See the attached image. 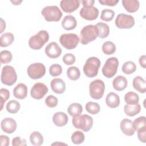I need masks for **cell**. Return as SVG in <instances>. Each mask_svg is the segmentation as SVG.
Masks as SVG:
<instances>
[{
  "mask_svg": "<svg viewBox=\"0 0 146 146\" xmlns=\"http://www.w3.org/2000/svg\"><path fill=\"white\" fill-rule=\"evenodd\" d=\"M80 43L87 44L95 40L98 36V30L95 25H88L82 28L80 32Z\"/></svg>",
  "mask_w": 146,
  "mask_h": 146,
  "instance_id": "obj_1",
  "label": "cell"
},
{
  "mask_svg": "<svg viewBox=\"0 0 146 146\" xmlns=\"http://www.w3.org/2000/svg\"><path fill=\"white\" fill-rule=\"evenodd\" d=\"M49 39V34L46 30H40L37 34L31 36L29 40V45L33 50L40 49Z\"/></svg>",
  "mask_w": 146,
  "mask_h": 146,
  "instance_id": "obj_2",
  "label": "cell"
},
{
  "mask_svg": "<svg viewBox=\"0 0 146 146\" xmlns=\"http://www.w3.org/2000/svg\"><path fill=\"white\" fill-rule=\"evenodd\" d=\"M101 62L99 58L92 56L88 58L83 66V72L88 78H94L97 76Z\"/></svg>",
  "mask_w": 146,
  "mask_h": 146,
  "instance_id": "obj_3",
  "label": "cell"
},
{
  "mask_svg": "<svg viewBox=\"0 0 146 146\" xmlns=\"http://www.w3.org/2000/svg\"><path fill=\"white\" fill-rule=\"evenodd\" d=\"M72 123L75 128L80 129L84 132H88L93 125V119L88 115H80L79 116L73 117Z\"/></svg>",
  "mask_w": 146,
  "mask_h": 146,
  "instance_id": "obj_4",
  "label": "cell"
},
{
  "mask_svg": "<svg viewBox=\"0 0 146 146\" xmlns=\"http://www.w3.org/2000/svg\"><path fill=\"white\" fill-rule=\"evenodd\" d=\"M41 14L47 22H58L61 19L63 15L59 8L55 5L44 7L42 9Z\"/></svg>",
  "mask_w": 146,
  "mask_h": 146,
  "instance_id": "obj_5",
  "label": "cell"
},
{
  "mask_svg": "<svg viewBox=\"0 0 146 146\" xmlns=\"http://www.w3.org/2000/svg\"><path fill=\"white\" fill-rule=\"evenodd\" d=\"M17 80V75L13 67L11 66H5L1 72V80L5 85L11 86L13 85Z\"/></svg>",
  "mask_w": 146,
  "mask_h": 146,
  "instance_id": "obj_6",
  "label": "cell"
},
{
  "mask_svg": "<svg viewBox=\"0 0 146 146\" xmlns=\"http://www.w3.org/2000/svg\"><path fill=\"white\" fill-rule=\"evenodd\" d=\"M119 66V60L116 57H111L107 59L102 71L103 75L107 78H112L116 74Z\"/></svg>",
  "mask_w": 146,
  "mask_h": 146,
  "instance_id": "obj_7",
  "label": "cell"
},
{
  "mask_svg": "<svg viewBox=\"0 0 146 146\" xmlns=\"http://www.w3.org/2000/svg\"><path fill=\"white\" fill-rule=\"evenodd\" d=\"M105 90V84L103 80L95 79L91 82L89 86L90 95L94 99H101L104 94Z\"/></svg>",
  "mask_w": 146,
  "mask_h": 146,
  "instance_id": "obj_8",
  "label": "cell"
},
{
  "mask_svg": "<svg viewBox=\"0 0 146 146\" xmlns=\"http://www.w3.org/2000/svg\"><path fill=\"white\" fill-rule=\"evenodd\" d=\"M79 41L78 35L74 33L63 34L59 38L61 45L67 50H72L76 48Z\"/></svg>",
  "mask_w": 146,
  "mask_h": 146,
  "instance_id": "obj_9",
  "label": "cell"
},
{
  "mask_svg": "<svg viewBox=\"0 0 146 146\" xmlns=\"http://www.w3.org/2000/svg\"><path fill=\"white\" fill-rule=\"evenodd\" d=\"M115 23L116 26L119 29H128L134 26L135 19L131 15L120 13L117 15Z\"/></svg>",
  "mask_w": 146,
  "mask_h": 146,
  "instance_id": "obj_10",
  "label": "cell"
},
{
  "mask_svg": "<svg viewBox=\"0 0 146 146\" xmlns=\"http://www.w3.org/2000/svg\"><path fill=\"white\" fill-rule=\"evenodd\" d=\"M46 70L44 65L41 63H32L28 67L27 72L29 76L33 79H38L42 78Z\"/></svg>",
  "mask_w": 146,
  "mask_h": 146,
  "instance_id": "obj_11",
  "label": "cell"
},
{
  "mask_svg": "<svg viewBox=\"0 0 146 146\" xmlns=\"http://www.w3.org/2000/svg\"><path fill=\"white\" fill-rule=\"evenodd\" d=\"M48 92V88L44 83H36L32 87L30 95L35 99H40L43 98Z\"/></svg>",
  "mask_w": 146,
  "mask_h": 146,
  "instance_id": "obj_12",
  "label": "cell"
},
{
  "mask_svg": "<svg viewBox=\"0 0 146 146\" xmlns=\"http://www.w3.org/2000/svg\"><path fill=\"white\" fill-rule=\"evenodd\" d=\"M99 10L97 7H83L79 11L80 17L87 21L95 20L99 15Z\"/></svg>",
  "mask_w": 146,
  "mask_h": 146,
  "instance_id": "obj_13",
  "label": "cell"
},
{
  "mask_svg": "<svg viewBox=\"0 0 146 146\" xmlns=\"http://www.w3.org/2000/svg\"><path fill=\"white\" fill-rule=\"evenodd\" d=\"M44 51L48 57L55 59L58 58L61 55L62 50L57 43L52 42L46 46Z\"/></svg>",
  "mask_w": 146,
  "mask_h": 146,
  "instance_id": "obj_14",
  "label": "cell"
},
{
  "mask_svg": "<svg viewBox=\"0 0 146 146\" xmlns=\"http://www.w3.org/2000/svg\"><path fill=\"white\" fill-rule=\"evenodd\" d=\"M60 6L62 10L67 13H71L76 10L80 6L79 0H62Z\"/></svg>",
  "mask_w": 146,
  "mask_h": 146,
  "instance_id": "obj_15",
  "label": "cell"
},
{
  "mask_svg": "<svg viewBox=\"0 0 146 146\" xmlns=\"http://www.w3.org/2000/svg\"><path fill=\"white\" fill-rule=\"evenodd\" d=\"M2 130L6 133H12L17 129V123L11 117H6L1 121Z\"/></svg>",
  "mask_w": 146,
  "mask_h": 146,
  "instance_id": "obj_16",
  "label": "cell"
},
{
  "mask_svg": "<svg viewBox=\"0 0 146 146\" xmlns=\"http://www.w3.org/2000/svg\"><path fill=\"white\" fill-rule=\"evenodd\" d=\"M120 127L122 132L127 136H131L133 135L135 132L133 122L130 119L126 118L123 119L120 122Z\"/></svg>",
  "mask_w": 146,
  "mask_h": 146,
  "instance_id": "obj_17",
  "label": "cell"
},
{
  "mask_svg": "<svg viewBox=\"0 0 146 146\" xmlns=\"http://www.w3.org/2000/svg\"><path fill=\"white\" fill-rule=\"evenodd\" d=\"M50 86L52 91L58 94H62L66 90V84L60 78L53 79L51 81Z\"/></svg>",
  "mask_w": 146,
  "mask_h": 146,
  "instance_id": "obj_18",
  "label": "cell"
},
{
  "mask_svg": "<svg viewBox=\"0 0 146 146\" xmlns=\"http://www.w3.org/2000/svg\"><path fill=\"white\" fill-rule=\"evenodd\" d=\"M52 121L58 127H63L68 122V116L66 113L63 112H57L52 116Z\"/></svg>",
  "mask_w": 146,
  "mask_h": 146,
  "instance_id": "obj_19",
  "label": "cell"
},
{
  "mask_svg": "<svg viewBox=\"0 0 146 146\" xmlns=\"http://www.w3.org/2000/svg\"><path fill=\"white\" fill-rule=\"evenodd\" d=\"M120 98L117 94L111 92L107 94L106 98V103L108 107L111 108L117 107L120 104Z\"/></svg>",
  "mask_w": 146,
  "mask_h": 146,
  "instance_id": "obj_20",
  "label": "cell"
},
{
  "mask_svg": "<svg viewBox=\"0 0 146 146\" xmlns=\"http://www.w3.org/2000/svg\"><path fill=\"white\" fill-rule=\"evenodd\" d=\"M127 84L128 82L127 79L122 75L116 76L112 82V86L113 88L118 91L125 90L127 87Z\"/></svg>",
  "mask_w": 146,
  "mask_h": 146,
  "instance_id": "obj_21",
  "label": "cell"
},
{
  "mask_svg": "<svg viewBox=\"0 0 146 146\" xmlns=\"http://www.w3.org/2000/svg\"><path fill=\"white\" fill-rule=\"evenodd\" d=\"M13 94L15 98L18 99H23L27 95V87L23 83L18 84L13 90Z\"/></svg>",
  "mask_w": 146,
  "mask_h": 146,
  "instance_id": "obj_22",
  "label": "cell"
},
{
  "mask_svg": "<svg viewBox=\"0 0 146 146\" xmlns=\"http://www.w3.org/2000/svg\"><path fill=\"white\" fill-rule=\"evenodd\" d=\"M77 25L75 18L71 15H67L64 17L62 21V26L66 30L74 29Z\"/></svg>",
  "mask_w": 146,
  "mask_h": 146,
  "instance_id": "obj_23",
  "label": "cell"
},
{
  "mask_svg": "<svg viewBox=\"0 0 146 146\" xmlns=\"http://www.w3.org/2000/svg\"><path fill=\"white\" fill-rule=\"evenodd\" d=\"M122 5L125 10L129 13H134L138 10L140 3L137 0H123Z\"/></svg>",
  "mask_w": 146,
  "mask_h": 146,
  "instance_id": "obj_24",
  "label": "cell"
},
{
  "mask_svg": "<svg viewBox=\"0 0 146 146\" xmlns=\"http://www.w3.org/2000/svg\"><path fill=\"white\" fill-rule=\"evenodd\" d=\"M132 85L133 88L140 93H145L146 92V82L140 76H137L133 79Z\"/></svg>",
  "mask_w": 146,
  "mask_h": 146,
  "instance_id": "obj_25",
  "label": "cell"
},
{
  "mask_svg": "<svg viewBox=\"0 0 146 146\" xmlns=\"http://www.w3.org/2000/svg\"><path fill=\"white\" fill-rule=\"evenodd\" d=\"M141 111V106L139 103L136 104H126L124 107V113L131 117L138 114Z\"/></svg>",
  "mask_w": 146,
  "mask_h": 146,
  "instance_id": "obj_26",
  "label": "cell"
},
{
  "mask_svg": "<svg viewBox=\"0 0 146 146\" xmlns=\"http://www.w3.org/2000/svg\"><path fill=\"white\" fill-rule=\"evenodd\" d=\"M67 112L70 116L76 117L79 116L83 112V107L80 103H73L68 106Z\"/></svg>",
  "mask_w": 146,
  "mask_h": 146,
  "instance_id": "obj_27",
  "label": "cell"
},
{
  "mask_svg": "<svg viewBox=\"0 0 146 146\" xmlns=\"http://www.w3.org/2000/svg\"><path fill=\"white\" fill-rule=\"evenodd\" d=\"M98 30V37L104 39L107 38L110 34L108 25L103 22H98L95 25Z\"/></svg>",
  "mask_w": 146,
  "mask_h": 146,
  "instance_id": "obj_28",
  "label": "cell"
},
{
  "mask_svg": "<svg viewBox=\"0 0 146 146\" xmlns=\"http://www.w3.org/2000/svg\"><path fill=\"white\" fill-rule=\"evenodd\" d=\"M14 40V36L11 33H6L1 36L0 46L2 47H6L12 44Z\"/></svg>",
  "mask_w": 146,
  "mask_h": 146,
  "instance_id": "obj_29",
  "label": "cell"
},
{
  "mask_svg": "<svg viewBox=\"0 0 146 146\" xmlns=\"http://www.w3.org/2000/svg\"><path fill=\"white\" fill-rule=\"evenodd\" d=\"M30 141L32 145L39 146L43 144L44 139L42 135L38 131H34L30 135Z\"/></svg>",
  "mask_w": 146,
  "mask_h": 146,
  "instance_id": "obj_30",
  "label": "cell"
},
{
  "mask_svg": "<svg viewBox=\"0 0 146 146\" xmlns=\"http://www.w3.org/2000/svg\"><path fill=\"white\" fill-rule=\"evenodd\" d=\"M124 101L128 104H136L139 101V96L136 92L129 91L125 94Z\"/></svg>",
  "mask_w": 146,
  "mask_h": 146,
  "instance_id": "obj_31",
  "label": "cell"
},
{
  "mask_svg": "<svg viewBox=\"0 0 146 146\" xmlns=\"http://www.w3.org/2000/svg\"><path fill=\"white\" fill-rule=\"evenodd\" d=\"M21 107L20 103L15 100H11L7 102L6 106L7 111L10 113H17Z\"/></svg>",
  "mask_w": 146,
  "mask_h": 146,
  "instance_id": "obj_32",
  "label": "cell"
},
{
  "mask_svg": "<svg viewBox=\"0 0 146 146\" xmlns=\"http://www.w3.org/2000/svg\"><path fill=\"white\" fill-rule=\"evenodd\" d=\"M67 75L70 80H76L80 76V71L77 67L71 66L67 70Z\"/></svg>",
  "mask_w": 146,
  "mask_h": 146,
  "instance_id": "obj_33",
  "label": "cell"
},
{
  "mask_svg": "<svg viewBox=\"0 0 146 146\" xmlns=\"http://www.w3.org/2000/svg\"><path fill=\"white\" fill-rule=\"evenodd\" d=\"M136 70V66L132 61L125 62L121 68V70L125 74L130 75L133 74Z\"/></svg>",
  "mask_w": 146,
  "mask_h": 146,
  "instance_id": "obj_34",
  "label": "cell"
},
{
  "mask_svg": "<svg viewBox=\"0 0 146 146\" xmlns=\"http://www.w3.org/2000/svg\"><path fill=\"white\" fill-rule=\"evenodd\" d=\"M116 51L115 44L111 41L105 42L102 45V51L106 55L113 54Z\"/></svg>",
  "mask_w": 146,
  "mask_h": 146,
  "instance_id": "obj_35",
  "label": "cell"
},
{
  "mask_svg": "<svg viewBox=\"0 0 146 146\" xmlns=\"http://www.w3.org/2000/svg\"><path fill=\"white\" fill-rule=\"evenodd\" d=\"M86 111L93 115L97 114L99 112L100 110V106L98 103L96 102H88L86 104L85 106Z\"/></svg>",
  "mask_w": 146,
  "mask_h": 146,
  "instance_id": "obj_36",
  "label": "cell"
},
{
  "mask_svg": "<svg viewBox=\"0 0 146 146\" xmlns=\"http://www.w3.org/2000/svg\"><path fill=\"white\" fill-rule=\"evenodd\" d=\"M71 139L74 144H80L84 141L85 136L82 132L80 131H76L71 135Z\"/></svg>",
  "mask_w": 146,
  "mask_h": 146,
  "instance_id": "obj_37",
  "label": "cell"
},
{
  "mask_svg": "<svg viewBox=\"0 0 146 146\" xmlns=\"http://www.w3.org/2000/svg\"><path fill=\"white\" fill-rule=\"evenodd\" d=\"M133 125L135 131L146 128V117L144 116L136 118L133 122Z\"/></svg>",
  "mask_w": 146,
  "mask_h": 146,
  "instance_id": "obj_38",
  "label": "cell"
},
{
  "mask_svg": "<svg viewBox=\"0 0 146 146\" xmlns=\"http://www.w3.org/2000/svg\"><path fill=\"white\" fill-rule=\"evenodd\" d=\"M115 16V12L111 9H105L102 11L100 19L106 22L112 21Z\"/></svg>",
  "mask_w": 146,
  "mask_h": 146,
  "instance_id": "obj_39",
  "label": "cell"
},
{
  "mask_svg": "<svg viewBox=\"0 0 146 146\" xmlns=\"http://www.w3.org/2000/svg\"><path fill=\"white\" fill-rule=\"evenodd\" d=\"M1 62L3 64H7L10 63L12 59L13 55L10 51L8 50H3L0 53Z\"/></svg>",
  "mask_w": 146,
  "mask_h": 146,
  "instance_id": "obj_40",
  "label": "cell"
},
{
  "mask_svg": "<svg viewBox=\"0 0 146 146\" xmlns=\"http://www.w3.org/2000/svg\"><path fill=\"white\" fill-rule=\"evenodd\" d=\"M0 103H1V111L3 109L5 103L10 98V92L7 89L2 88L0 90Z\"/></svg>",
  "mask_w": 146,
  "mask_h": 146,
  "instance_id": "obj_41",
  "label": "cell"
},
{
  "mask_svg": "<svg viewBox=\"0 0 146 146\" xmlns=\"http://www.w3.org/2000/svg\"><path fill=\"white\" fill-rule=\"evenodd\" d=\"M62 72V67L59 64H53L49 68V73L52 76H58Z\"/></svg>",
  "mask_w": 146,
  "mask_h": 146,
  "instance_id": "obj_42",
  "label": "cell"
},
{
  "mask_svg": "<svg viewBox=\"0 0 146 146\" xmlns=\"http://www.w3.org/2000/svg\"><path fill=\"white\" fill-rule=\"evenodd\" d=\"M44 102L47 107L50 108H53L57 106L58 99L56 96L52 95H50L46 98Z\"/></svg>",
  "mask_w": 146,
  "mask_h": 146,
  "instance_id": "obj_43",
  "label": "cell"
},
{
  "mask_svg": "<svg viewBox=\"0 0 146 146\" xmlns=\"http://www.w3.org/2000/svg\"><path fill=\"white\" fill-rule=\"evenodd\" d=\"M62 60L66 65H71L75 62L76 59L75 55L72 54L67 53L63 55Z\"/></svg>",
  "mask_w": 146,
  "mask_h": 146,
  "instance_id": "obj_44",
  "label": "cell"
},
{
  "mask_svg": "<svg viewBox=\"0 0 146 146\" xmlns=\"http://www.w3.org/2000/svg\"><path fill=\"white\" fill-rule=\"evenodd\" d=\"M12 145H21V146H25L26 145V140L25 139H21L19 136H17L14 137L12 140Z\"/></svg>",
  "mask_w": 146,
  "mask_h": 146,
  "instance_id": "obj_45",
  "label": "cell"
},
{
  "mask_svg": "<svg viewBox=\"0 0 146 146\" xmlns=\"http://www.w3.org/2000/svg\"><path fill=\"white\" fill-rule=\"evenodd\" d=\"M138 139L142 143H146V128L141 129L137 131Z\"/></svg>",
  "mask_w": 146,
  "mask_h": 146,
  "instance_id": "obj_46",
  "label": "cell"
},
{
  "mask_svg": "<svg viewBox=\"0 0 146 146\" xmlns=\"http://www.w3.org/2000/svg\"><path fill=\"white\" fill-rule=\"evenodd\" d=\"M119 0H99V2L102 5L114 6L118 2Z\"/></svg>",
  "mask_w": 146,
  "mask_h": 146,
  "instance_id": "obj_47",
  "label": "cell"
},
{
  "mask_svg": "<svg viewBox=\"0 0 146 146\" xmlns=\"http://www.w3.org/2000/svg\"><path fill=\"white\" fill-rule=\"evenodd\" d=\"M9 138L7 136L1 135L0 136V145L1 146H8L9 145Z\"/></svg>",
  "mask_w": 146,
  "mask_h": 146,
  "instance_id": "obj_48",
  "label": "cell"
},
{
  "mask_svg": "<svg viewBox=\"0 0 146 146\" xmlns=\"http://www.w3.org/2000/svg\"><path fill=\"white\" fill-rule=\"evenodd\" d=\"M83 7H92L95 3L94 0H82L81 1Z\"/></svg>",
  "mask_w": 146,
  "mask_h": 146,
  "instance_id": "obj_49",
  "label": "cell"
},
{
  "mask_svg": "<svg viewBox=\"0 0 146 146\" xmlns=\"http://www.w3.org/2000/svg\"><path fill=\"white\" fill-rule=\"evenodd\" d=\"M139 64H140V66L144 68H145V67H146V56L145 55H143L139 58Z\"/></svg>",
  "mask_w": 146,
  "mask_h": 146,
  "instance_id": "obj_50",
  "label": "cell"
},
{
  "mask_svg": "<svg viewBox=\"0 0 146 146\" xmlns=\"http://www.w3.org/2000/svg\"><path fill=\"white\" fill-rule=\"evenodd\" d=\"M1 31L0 33H2L3 30H5L6 29V23L2 18H1Z\"/></svg>",
  "mask_w": 146,
  "mask_h": 146,
  "instance_id": "obj_51",
  "label": "cell"
},
{
  "mask_svg": "<svg viewBox=\"0 0 146 146\" xmlns=\"http://www.w3.org/2000/svg\"><path fill=\"white\" fill-rule=\"evenodd\" d=\"M22 2V1H11V2L14 5H19Z\"/></svg>",
  "mask_w": 146,
  "mask_h": 146,
  "instance_id": "obj_52",
  "label": "cell"
},
{
  "mask_svg": "<svg viewBox=\"0 0 146 146\" xmlns=\"http://www.w3.org/2000/svg\"><path fill=\"white\" fill-rule=\"evenodd\" d=\"M60 144H62V145H67V144L62 143H59V142L54 143H52L51 145H60Z\"/></svg>",
  "mask_w": 146,
  "mask_h": 146,
  "instance_id": "obj_53",
  "label": "cell"
}]
</instances>
